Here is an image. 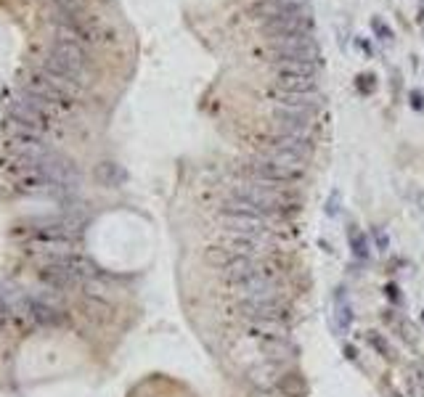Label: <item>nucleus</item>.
I'll return each mask as SVG.
<instances>
[{
	"instance_id": "obj_1",
	"label": "nucleus",
	"mask_w": 424,
	"mask_h": 397,
	"mask_svg": "<svg viewBox=\"0 0 424 397\" xmlns=\"http://www.w3.org/2000/svg\"><path fill=\"white\" fill-rule=\"evenodd\" d=\"M19 88H22V93L38 95V98L48 101V104H53V106H59V109L72 104V101L80 95V91H82V85L61 77V75H53V72L43 69V66L19 75Z\"/></svg>"
},
{
	"instance_id": "obj_2",
	"label": "nucleus",
	"mask_w": 424,
	"mask_h": 397,
	"mask_svg": "<svg viewBox=\"0 0 424 397\" xmlns=\"http://www.w3.org/2000/svg\"><path fill=\"white\" fill-rule=\"evenodd\" d=\"M43 69H48L53 75L72 79L77 85H85L88 79V53L80 42H66V40H56L51 45V51L43 59Z\"/></svg>"
},
{
	"instance_id": "obj_3",
	"label": "nucleus",
	"mask_w": 424,
	"mask_h": 397,
	"mask_svg": "<svg viewBox=\"0 0 424 397\" xmlns=\"http://www.w3.org/2000/svg\"><path fill=\"white\" fill-rule=\"evenodd\" d=\"M56 114H59V106L48 104L38 95H29V93H19L8 101V119L38 132L48 130Z\"/></svg>"
},
{
	"instance_id": "obj_4",
	"label": "nucleus",
	"mask_w": 424,
	"mask_h": 397,
	"mask_svg": "<svg viewBox=\"0 0 424 397\" xmlns=\"http://www.w3.org/2000/svg\"><path fill=\"white\" fill-rule=\"evenodd\" d=\"M234 196L247 198V201H252L255 207H260L265 215H276V217L284 210H289L292 204H294L289 194H287V191H281V185L260 183V180H252V178H247V180L236 183V188H234Z\"/></svg>"
},
{
	"instance_id": "obj_5",
	"label": "nucleus",
	"mask_w": 424,
	"mask_h": 397,
	"mask_svg": "<svg viewBox=\"0 0 424 397\" xmlns=\"http://www.w3.org/2000/svg\"><path fill=\"white\" fill-rule=\"evenodd\" d=\"M234 294L238 297V302L247 299H268V297H284V283L278 278V267H268L257 276L241 281L236 286H231Z\"/></svg>"
},
{
	"instance_id": "obj_6",
	"label": "nucleus",
	"mask_w": 424,
	"mask_h": 397,
	"mask_svg": "<svg viewBox=\"0 0 424 397\" xmlns=\"http://www.w3.org/2000/svg\"><path fill=\"white\" fill-rule=\"evenodd\" d=\"M238 313L247 320H287L292 313V302L287 297L247 299V302H238Z\"/></svg>"
},
{
	"instance_id": "obj_7",
	"label": "nucleus",
	"mask_w": 424,
	"mask_h": 397,
	"mask_svg": "<svg viewBox=\"0 0 424 397\" xmlns=\"http://www.w3.org/2000/svg\"><path fill=\"white\" fill-rule=\"evenodd\" d=\"M244 172L250 175L252 180H260V183H294L303 178V170H292V167H284V164H276L265 157H255L252 162H247Z\"/></svg>"
},
{
	"instance_id": "obj_8",
	"label": "nucleus",
	"mask_w": 424,
	"mask_h": 397,
	"mask_svg": "<svg viewBox=\"0 0 424 397\" xmlns=\"http://www.w3.org/2000/svg\"><path fill=\"white\" fill-rule=\"evenodd\" d=\"M268 267H278V265L273 263L271 257H234V260L223 267V278L228 286H236V283L257 276V273H263Z\"/></svg>"
},
{
	"instance_id": "obj_9",
	"label": "nucleus",
	"mask_w": 424,
	"mask_h": 397,
	"mask_svg": "<svg viewBox=\"0 0 424 397\" xmlns=\"http://www.w3.org/2000/svg\"><path fill=\"white\" fill-rule=\"evenodd\" d=\"M313 114L308 109H289V106H276L273 109V122H276L278 132L287 135H308L313 130Z\"/></svg>"
},
{
	"instance_id": "obj_10",
	"label": "nucleus",
	"mask_w": 424,
	"mask_h": 397,
	"mask_svg": "<svg viewBox=\"0 0 424 397\" xmlns=\"http://www.w3.org/2000/svg\"><path fill=\"white\" fill-rule=\"evenodd\" d=\"M29 320H32V326L51 329V326H61V323H64L66 313L61 310V307H56V304L29 297Z\"/></svg>"
},
{
	"instance_id": "obj_11",
	"label": "nucleus",
	"mask_w": 424,
	"mask_h": 397,
	"mask_svg": "<svg viewBox=\"0 0 424 397\" xmlns=\"http://www.w3.org/2000/svg\"><path fill=\"white\" fill-rule=\"evenodd\" d=\"M273 104L289 106V109H308V111H316L318 106H321V93L318 91H303V93L278 91L276 95H273Z\"/></svg>"
},
{
	"instance_id": "obj_12",
	"label": "nucleus",
	"mask_w": 424,
	"mask_h": 397,
	"mask_svg": "<svg viewBox=\"0 0 424 397\" xmlns=\"http://www.w3.org/2000/svg\"><path fill=\"white\" fill-rule=\"evenodd\" d=\"M260 347L265 350V355L271 363H278L281 368H284V363H292L294 357H297V347L292 342L289 336L287 339H257Z\"/></svg>"
},
{
	"instance_id": "obj_13",
	"label": "nucleus",
	"mask_w": 424,
	"mask_h": 397,
	"mask_svg": "<svg viewBox=\"0 0 424 397\" xmlns=\"http://www.w3.org/2000/svg\"><path fill=\"white\" fill-rule=\"evenodd\" d=\"M281 373H284V368H281L278 363L265 360L263 366H255V368L250 371V382L255 384L257 389L268 392V389H276V387H278V382H281Z\"/></svg>"
},
{
	"instance_id": "obj_14",
	"label": "nucleus",
	"mask_w": 424,
	"mask_h": 397,
	"mask_svg": "<svg viewBox=\"0 0 424 397\" xmlns=\"http://www.w3.org/2000/svg\"><path fill=\"white\" fill-rule=\"evenodd\" d=\"M382 320L390 326V329L395 331L403 342H411V344L419 342V329H416L406 316H400L395 307H387V310L382 313Z\"/></svg>"
},
{
	"instance_id": "obj_15",
	"label": "nucleus",
	"mask_w": 424,
	"mask_h": 397,
	"mask_svg": "<svg viewBox=\"0 0 424 397\" xmlns=\"http://www.w3.org/2000/svg\"><path fill=\"white\" fill-rule=\"evenodd\" d=\"M247 329L255 339H287L289 336L287 320H247Z\"/></svg>"
},
{
	"instance_id": "obj_16",
	"label": "nucleus",
	"mask_w": 424,
	"mask_h": 397,
	"mask_svg": "<svg viewBox=\"0 0 424 397\" xmlns=\"http://www.w3.org/2000/svg\"><path fill=\"white\" fill-rule=\"evenodd\" d=\"M278 61L318 64V48L316 45H305V48H271V64H278Z\"/></svg>"
},
{
	"instance_id": "obj_17",
	"label": "nucleus",
	"mask_w": 424,
	"mask_h": 397,
	"mask_svg": "<svg viewBox=\"0 0 424 397\" xmlns=\"http://www.w3.org/2000/svg\"><path fill=\"white\" fill-rule=\"evenodd\" d=\"M268 146L287 148V151H294V154H300V157H305V159L310 157V151H313V143H310L308 135H287V132H276Z\"/></svg>"
},
{
	"instance_id": "obj_18",
	"label": "nucleus",
	"mask_w": 424,
	"mask_h": 397,
	"mask_svg": "<svg viewBox=\"0 0 424 397\" xmlns=\"http://www.w3.org/2000/svg\"><path fill=\"white\" fill-rule=\"evenodd\" d=\"M96 183L104 185V188H119V185L128 180V172L119 167L117 162H101L96 172H93Z\"/></svg>"
},
{
	"instance_id": "obj_19",
	"label": "nucleus",
	"mask_w": 424,
	"mask_h": 397,
	"mask_svg": "<svg viewBox=\"0 0 424 397\" xmlns=\"http://www.w3.org/2000/svg\"><path fill=\"white\" fill-rule=\"evenodd\" d=\"M260 157L271 159V162H276V164H284V167H292V170H303V172H305V164H308L305 157L294 154V151H287V148H276V146H265L263 151H260Z\"/></svg>"
},
{
	"instance_id": "obj_20",
	"label": "nucleus",
	"mask_w": 424,
	"mask_h": 397,
	"mask_svg": "<svg viewBox=\"0 0 424 397\" xmlns=\"http://www.w3.org/2000/svg\"><path fill=\"white\" fill-rule=\"evenodd\" d=\"M59 22H77L88 13V0H53Z\"/></svg>"
},
{
	"instance_id": "obj_21",
	"label": "nucleus",
	"mask_w": 424,
	"mask_h": 397,
	"mask_svg": "<svg viewBox=\"0 0 424 397\" xmlns=\"http://www.w3.org/2000/svg\"><path fill=\"white\" fill-rule=\"evenodd\" d=\"M278 91H292V93H303V91H316V77L310 75H278Z\"/></svg>"
},
{
	"instance_id": "obj_22",
	"label": "nucleus",
	"mask_w": 424,
	"mask_h": 397,
	"mask_svg": "<svg viewBox=\"0 0 424 397\" xmlns=\"http://www.w3.org/2000/svg\"><path fill=\"white\" fill-rule=\"evenodd\" d=\"M366 342H369L371 347H374V350L379 352V357H384V360H390V363H395V360H397L395 347H393V344L387 342V339H384V336H382V334H379V331H369V334H366Z\"/></svg>"
},
{
	"instance_id": "obj_23",
	"label": "nucleus",
	"mask_w": 424,
	"mask_h": 397,
	"mask_svg": "<svg viewBox=\"0 0 424 397\" xmlns=\"http://www.w3.org/2000/svg\"><path fill=\"white\" fill-rule=\"evenodd\" d=\"M276 66V75H310L316 77L318 72V64H308V61H278Z\"/></svg>"
},
{
	"instance_id": "obj_24",
	"label": "nucleus",
	"mask_w": 424,
	"mask_h": 397,
	"mask_svg": "<svg viewBox=\"0 0 424 397\" xmlns=\"http://www.w3.org/2000/svg\"><path fill=\"white\" fill-rule=\"evenodd\" d=\"M276 389H281L287 397H305V382L297 373H281V382Z\"/></svg>"
},
{
	"instance_id": "obj_25",
	"label": "nucleus",
	"mask_w": 424,
	"mask_h": 397,
	"mask_svg": "<svg viewBox=\"0 0 424 397\" xmlns=\"http://www.w3.org/2000/svg\"><path fill=\"white\" fill-rule=\"evenodd\" d=\"M350 249L356 254L358 260H369L371 257V244H369V236L363 231H350Z\"/></svg>"
},
{
	"instance_id": "obj_26",
	"label": "nucleus",
	"mask_w": 424,
	"mask_h": 397,
	"mask_svg": "<svg viewBox=\"0 0 424 397\" xmlns=\"http://www.w3.org/2000/svg\"><path fill=\"white\" fill-rule=\"evenodd\" d=\"M406 395L424 397V376L419 371H411L409 376H406Z\"/></svg>"
},
{
	"instance_id": "obj_27",
	"label": "nucleus",
	"mask_w": 424,
	"mask_h": 397,
	"mask_svg": "<svg viewBox=\"0 0 424 397\" xmlns=\"http://www.w3.org/2000/svg\"><path fill=\"white\" fill-rule=\"evenodd\" d=\"M384 297H387V299H390V302L395 304H400L403 302V297H400V289H397L395 283H387V286H384Z\"/></svg>"
},
{
	"instance_id": "obj_28",
	"label": "nucleus",
	"mask_w": 424,
	"mask_h": 397,
	"mask_svg": "<svg viewBox=\"0 0 424 397\" xmlns=\"http://www.w3.org/2000/svg\"><path fill=\"white\" fill-rule=\"evenodd\" d=\"M374 241H377V249H379V251H387V249H390V238L384 236L382 228H374Z\"/></svg>"
},
{
	"instance_id": "obj_29",
	"label": "nucleus",
	"mask_w": 424,
	"mask_h": 397,
	"mask_svg": "<svg viewBox=\"0 0 424 397\" xmlns=\"http://www.w3.org/2000/svg\"><path fill=\"white\" fill-rule=\"evenodd\" d=\"M411 104H414V109H422V106H424L422 93H419V91H414V93H411Z\"/></svg>"
},
{
	"instance_id": "obj_30",
	"label": "nucleus",
	"mask_w": 424,
	"mask_h": 397,
	"mask_svg": "<svg viewBox=\"0 0 424 397\" xmlns=\"http://www.w3.org/2000/svg\"><path fill=\"white\" fill-rule=\"evenodd\" d=\"M276 3H281V6H294V8H303L305 0H276Z\"/></svg>"
},
{
	"instance_id": "obj_31",
	"label": "nucleus",
	"mask_w": 424,
	"mask_h": 397,
	"mask_svg": "<svg viewBox=\"0 0 424 397\" xmlns=\"http://www.w3.org/2000/svg\"><path fill=\"white\" fill-rule=\"evenodd\" d=\"M344 355H347V360H356V347H350V344H347V347H344Z\"/></svg>"
}]
</instances>
